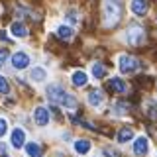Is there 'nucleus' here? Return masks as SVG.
Segmentation results:
<instances>
[{
    "label": "nucleus",
    "mask_w": 157,
    "mask_h": 157,
    "mask_svg": "<svg viewBox=\"0 0 157 157\" xmlns=\"http://www.w3.org/2000/svg\"><path fill=\"white\" fill-rule=\"evenodd\" d=\"M102 12H104V24L108 28H112L114 24L120 20V4L116 2V0H104V4H102Z\"/></svg>",
    "instance_id": "nucleus-1"
},
{
    "label": "nucleus",
    "mask_w": 157,
    "mask_h": 157,
    "mask_svg": "<svg viewBox=\"0 0 157 157\" xmlns=\"http://www.w3.org/2000/svg\"><path fill=\"white\" fill-rule=\"evenodd\" d=\"M118 69H120L122 75H130V73L140 71V61L132 55H120V59H118Z\"/></svg>",
    "instance_id": "nucleus-2"
},
{
    "label": "nucleus",
    "mask_w": 157,
    "mask_h": 157,
    "mask_svg": "<svg viewBox=\"0 0 157 157\" xmlns=\"http://www.w3.org/2000/svg\"><path fill=\"white\" fill-rule=\"evenodd\" d=\"M45 94L47 98L51 102H55V104H61L63 106V100H65V96H67V92H65V88H63L61 85H49L45 88Z\"/></svg>",
    "instance_id": "nucleus-3"
},
{
    "label": "nucleus",
    "mask_w": 157,
    "mask_h": 157,
    "mask_svg": "<svg viewBox=\"0 0 157 157\" xmlns=\"http://www.w3.org/2000/svg\"><path fill=\"white\" fill-rule=\"evenodd\" d=\"M29 55L26 51H18V53H14L12 55V67L14 69H18V71H24V69H28L29 67Z\"/></svg>",
    "instance_id": "nucleus-4"
},
{
    "label": "nucleus",
    "mask_w": 157,
    "mask_h": 157,
    "mask_svg": "<svg viewBox=\"0 0 157 157\" xmlns=\"http://www.w3.org/2000/svg\"><path fill=\"white\" fill-rule=\"evenodd\" d=\"M106 88H108L110 92H116V94H124V92L128 90L126 82L122 81V78H118V77H112V78H108V82H106Z\"/></svg>",
    "instance_id": "nucleus-5"
},
{
    "label": "nucleus",
    "mask_w": 157,
    "mask_h": 157,
    "mask_svg": "<svg viewBox=\"0 0 157 157\" xmlns=\"http://www.w3.org/2000/svg\"><path fill=\"white\" fill-rule=\"evenodd\" d=\"M126 36H128V43H130V45H140V43H144V29L141 28L132 26L128 29Z\"/></svg>",
    "instance_id": "nucleus-6"
},
{
    "label": "nucleus",
    "mask_w": 157,
    "mask_h": 157,
    "mask_svg": "<svg viewBox=\"0 0 157 157\" xmlns=\"http://www.w3.org/2000/svg\"><path fill=\"white\" fill-rule=\"evenodd\" d=\"M33 120H36V124L39 128L47 126L49 124V110H47L45 106H37L36 110H33Z\"/></svg>",
    "instance_id": "nucleus-7"
},
{
    "label": "nucleus",
    "mask_w": 157,
    "mask_h": 157,
    "mask_svg": "<svg viewBox=\"0 0 157 157\" xmlns=\"http://www.w3.org/2000/svg\"><path fill=\"white\" fill-rule=\"evenodd\" d=\"M24 141H26V134H24V130H22V128H14L12 136H10V144H12V147L20 149V147H24Z\"/></svg>",
    "instance_id": "nucleus-8"
},
{
    "label": "nucleus",
    "mask_w": 157,
    "mask_h": 157,
    "mask_svg": "<svg viewBox=\"0 0 157 157\" xmlns=\"http://www.w3.org/2000/svg\"><path fill=\"white\" fill-rule=\"evenodd\" d=\"M147 151H149V141H147V137H137V140L134 141V153L137 157H144Z\"/></svg>",
    "instance_id": "nucleus-9"
},
{
    "label": "nucleus",
    "mask_w": 157,
    "mask_h": 157,
    "mask_svg": "<svg viewBox=\"0 0 157 157\" xmlns=\"http://www.w3.org/2000/svg\"><path fill=\"white\" fill-rule=\"evenodd\" d=\"M130 10H132L134 16H145L147 2H145V0H132V2H130Z\"/></svg>",
    "instance_id": "nucleus-10"
},
{
    "label": "nucleus",
    "mask_w": 157,
    "mask_h": 157,
    "mask_svg": "<svg viewBox=\"0 0 157 157\" xmlns=\"http://www.w3.org/2000/svg\"><path fill=\"white\" fill-rule=\"evenodd\" d=\"M10 32H12L14 37H26L28 36V29L22 22H12L10 24Z\"/></svg>",
    "instance_id": "nucleus-11"
},
{
    "label": "nucleus",
    "mask_w": 157,
    "mask_h": 157,
    "mask_svg": "<svg viewBox=\"0 0 157 157\" xmlns=\"http://www.w3.org/2000/svg\"><path fill=\"white\" fill-rule=\"evenodd\" d=\"M132 140H134V132H132V128L124 126V128L118 130V141H120V144H128V141H132Z\"/></svg>",
    "instance_id": "nucleus-12"
},
{
    "label": "nucleus",
    "mask_w": 157,
    "mask_h": 157,
    "mask_svg": "<svg viewBox=\"0 0 157 157\" xmlns=\"http://www.w3.org/2000/svg\"><path fill=\"white\" fill-rule=\"evenodd\" d=\"M29 78H32L33 82H43L47 78V71L43 67H36V69H32V73H29Z\"/></svg>",
    "instance_id": "nucleus-13"
},
{
    "label": "nucleus",
    "mask_w": 157,
    "mask_h": 157,
    "mask_svg": "<svg viewBox=\"0 0 157 157\" xmlns=\"http://www.w3.org/2000/svg\"><path fill=\"white\" fill-rule=\"evenodd\" d=\"M86 81H88V77H86L85 71H75V73L71 75V82H73L75 86H85Z\"/></svg>",
    "instance_id": "nucleus-14"
},
{
    "label": "nucleus",
    "mask_w": 157,
    "mask_h": 157,
    "mask_svg": "<svg viewBox=\"0 0 157 157\" xmlns=\"http://www.w3.org/2000/svg\"><path fill=\"white\" fill-rule=\"evenodd\" d=\"M102 100H104V94H102L100 90H90V92H88V104H90V106L98 108L102 104Z\"/></svg>",
    "instance_id": "nucleus-15"
},
{
    "label": "nucleus",
    "mask_w": 157,
    "mask_h": 157,
    "mask_svg": "<svg viewBox=\"0 0 157 157\" xmlns=\"http://www.w3.org/2000/svg\"><path fill=\"white\" fill-rule=\"evenodd\" d=\"M26 155H28V157H41L43 151H41V147H39L36 141H28V145H26Z\"/></svg>",
    "instance_id": "nucleus-16"
},
{
    "label": "nucleus",
    "mask_w": 157,
    "mask_h": 157,
    "mask_svg": "<svg viewBox=\"0 0 157 157\" xmlns=\"http://www.w3.org/2000/svg\"><path fill=\"white\" fill-rule=\"evenodd\" d=\"M75 151L78 155H86L90 151V141L88 140H77L75 141Z\"/></svg>",
    "instance_id": "nucleus-17"
},
{
    "label": "nucleus",
    "mask_w": 157,
    "mask_h": 157,
    "mask_svg": "<svg viewBox=\"0 0 157 157\" xmlns=\"http://www.w3.org/2000/svg\"><path fill=\"white\" fill-rule=\"evenodd\" d=\"M57 36L61 39H71L73 36H75V32H73L71 26H59L57 28Z\"/></svg>",
    "instance_id": "nucleus-18"
},
{
    "label": "nucleus",
    "mask_w": 157,
    "mask_h": 157,
    "mask_svg": "<svg viewBox=\"0 0 157 157\" xmlns=\"http://www.w3.org/2000/svg\"><path fill=\"white\" fill-rule=\"evenodd\" d=\"M106 75V67L102 63H92V77L94 78H102Z\"/></svg>",
    "instance_id": "nucleus-19"
},
{
    "label": "nucleus",
    "mask_w": 157,
    "mask_h": 157,
    "mask_svg": "<svg viewBox=\"0 0 157 157\" xmlns=\"http://www.w3.org/2000/svg\"><path fill=\"white\" fill-rule=\"evenodd\" d=\"M63 106H65V108H75V106H77V98L73 96V94H69V92H67L65 100H63Z\"/></svg>",
    "instance_id": "nucleus-20"
},
{
    "label": "nucleus",
    "mask_w": 157,
    "mask_h": 157,
    "mask_svg": "<svg viewBox=\"0 0 157 157\" xmlns=\"http://www.w3.org/2000/svg\"><path fill=\"white\" fill-rule=\"evenodd\" d=\"M8 90H10L8 81H6V78H4L2 75H0V94H8Z\"/></svg>",
    "instance_id": "nucleus-21"
},
{
    "label": "nucleus",
    "mask_w": 157,
    "mask_h": 157,
    "mask_svg": "<svg viewBox=\"0 0 157 157\" xmlns=\"http://www.w3.org/2000/svg\"><path fill=\"white\" fill-rule=\"evenodd\" d=\"M67 22H69V24H77V22H78V16H77V12L69 10V12H67Z\"/></svg>",
    "instance_id": "nucleus-22"
},
{
    "label": "nucleus",
    "mask_w": 157,
    "mask_h": 157,
    "mask_svg": "<svg viewBox=\"0 0 157 157\" xmlns=\"http://www.w3.org/2000/svg\"><path fill=\"white\" fill-rule=\"evenodd\" d=\"M147 114L151 118H157V104L155 102H149V106H147Z\"/></svg>",
    "instance_id": "nucleus-23"
},
{
    "label": "nucleus",
    "mask_w": 157,
    "mask_h": 157,
    "mask_svg": "<svg viewBox=\"0 0 157 157\" xmlns=\"http://www.w3.org/2000/svg\"><path fill=\"white\" fill-rule=\"evenodd\" d=\"M10 57V53H8V49H0V67L6 63V59Z\"/></svg>",
    "instance_id": "nucleus-24"
},
{
    "label": "nucleus",
    "mask_w": 157,
    "mask_h": 157,
    "mask_svg": "<svg viewBox=\"0 0 157 157\" xmlns=\"http://www.w3.org/2000/svg\"><path fill=\"white\" fill-rule=\"evenodd\" d=\"M6 132H8V122L4 120V118H0V137L6 134Z\"/></svg>",
    "instance_id": "nucleus-25"
},
{
    "label": "nucleus",
    "mask_w": 157,
    "mask_h": 157,
    "mask_svg": "<svg viewBox=\"0 0 157 157\" xmlns=\"http://www.w3.org/2000/svg\"><path fill=\"white\" fill-rule=\"evenodd\" d=\"M114 108H116V114H124L128 106L124 104V102H116V106H114Z\"/></svg>",
    "instance_id": "nucleus-26"
},
{
    "label": "nucleus",
    "mask_w": 157,
    "mask_h": 157,
    "mask_svg": "<svg viewBox=\"0 0 157 157\" xmlns=\"http://www.w3.org/2000/svg\"><path fill=\"white\" fill-rule=\"evenodd\" d=\"M104 153H106V155H110V157H120V155H118L114 149H110V147H106V149H104Z\"/></svg>",
    "instance_id": "nucleus-27"
},
{
    "label": "nucleus",
    "mask_w": 157,
    "mask_h": 157,
    "mask_svg": "<svg viewBox=\"0 0 157 157\" xmlns=\"http://www.w3.org/2000/svg\"><path fill=\"white\" fill-rule=\"evenodd\" d=\"M0 153H6V145L4 144H0Z\"/></svg>",
    "instance_id": "nucleus-28"
},
{
    "label": "nucleus",
    "mask_w": 157,
    "mask_h": 157,
    "mask_svg": "<svg viewBox=\"0 0 157 157\" xmlns=\"http://www.w3.org/2000/svg\"><path fill=\"white\" fill-rule=\"evenodd\" d=\"M116 2H118V0H116Z\"/></svg>",
    "instance_id": "nucleus-29"
}]
</instances>
